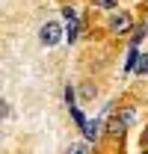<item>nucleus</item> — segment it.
<instances>
[{
	"label": "nucleus",
	"mask_w": 148,
	"mask_h": 154,
	"mask_svg": "<svg viewBox=\"0 0 148 154\" xmlns=\"http://www.w3.org/2000/svg\"><path fill=\"white\" fill-rule=\"evenodd\" d=\"M39 38H42L45 48H54V45H59V38H62V27H59L56 21H48V24L39 30Z\"/></svg>",
	"instance_id": "1"
},
{
	"label": "nucleus",
	"mask_w": 148,
	"mask_h": 154,
	"mask_svg": "<svg viewBox=\"0 0 148 154\" xmlns=\"http://www.w3.org/2000/svg\"><path fill=\"white\" fill-rule=\"evenodd\" d=\"M130 27H133V24H130V15H128V12H119V15H113V18H110V30H113V33H119V36L128 33Z\"/></svg>",
	"instance_id": "2"
},
{
	"label": "nucleus",
	"mask_w": 148,
	"mask_h": 154,
	"mask_svg": "<svg viewBox=\"0 0 148 154\" xmlns=\"http://www.w3.org/2000/svg\"><path fill=\"white\" fill-rule=\"evenodd\" d=\"M119 119H122V122H125V128H130V125H133V122H136V110H133V107H125V110H122V113H119Z\"/></svg>",
	"instance_id": "3"
},
{
	"label": "nucleus",
	"mask_w": 148,
	"mask_h": 154,
	"mask_svg": "<svg viewBox=\"0 0 148 154\" xmlns=\"http://www.w3.org/2000/svg\"><path fill=\"white\" fill-rule=\"evenodd\" d=\"M119 134H125V122L116 116V119L110 122V136H119Z\"/></svg>",
	"instance_id": "4"
},
{
	"label": "nucleus",
	"mask_w": 148,
	"mask_h": 154,
	"mask_svg": "<svg viewBox=\"0 0 148 154\" xmlns=\"http://www.w3.org/2000/svg\"><path fill=\"white\" fill-rule=\"evenodd\" d=\"M136 71H139V74H148V54H145V57H139V62H136Z\"/></svg>",
	"instance_id": "5"
},
{
	"label": "nucleus",
	"mask_w": 148,
	"mask_h": 154,
	"mask_svg": "<svg viewBox=\"0 0 148 154\" xmlns=\"http://www.w3.org/2000/svg\"><path fill=\"white\" fill-rule=\"evenodd\" d=\"M65 36H68V42H74V38H77V21H71V24H68V33H65Z\"/></svg>",
	"instance_id": "6"
},
{
	"label": "nucleus",
	"mask_w": 148,
	"mask_h": 154,
	"mask_svg": "<svg viewBox=\"0 0 148 154\" xmlns=\"http://www.w3.org/2000/svg\"><path fill=\"white\" fill-rule=\"evenodd\" d=\"M68 154H89V151H86V145H80V142H74L71 148H68Z\"/></svg>",
	"instance_id": "7"
},
{
	"label": "nucleus",
	"mask_w": 148,
	"mask_h": 154,
	"mask_svg": "<svg viewBox=\"0 0 148 154\" xmlns=\"http://www.w3.org/2000/svg\"><path fill=\"white\" fill-rule=\"evenodd\" d=\"M119 0H95V6H101V9H113Z\"/></svg>",
	"instance_id": "8"
},
{
	"label": "nucleus",
	"mask_w": 148,
	"mask_h": 154,
	"mask_svg": "<svg viewBox=\"0 0 148 154\" xmlns=\"http://www.w3.org/2000/svg\"><path fill=\"white\" fill-rule=\"evenodd\" d=\"M65 101H68V107H74V89H71V86L65 89Z\"/></svg>",
	"instance_id": "9"
}]
</instances>
